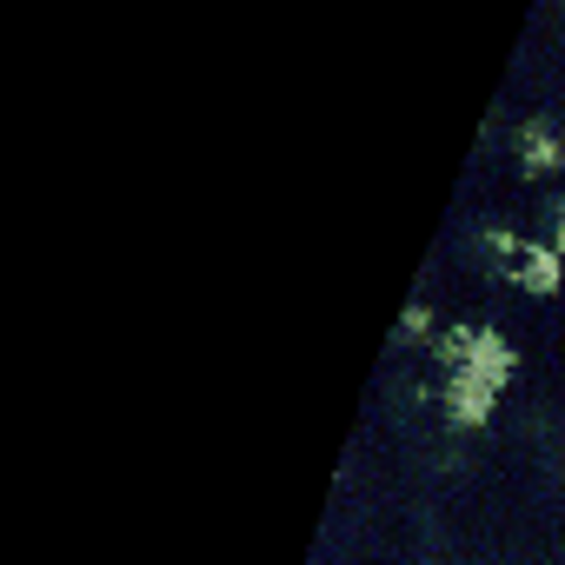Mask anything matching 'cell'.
Returning a JSON list of instances; mask_svg holds the SVG:
<instances>
[{"instance_id": "obj_1", "label": "cell", "mask_w": 565, "mask_h": 565, "mask_svg": "<svg viewBox=\"0 0 565 565\" xmlns=\"http://www.w3.org/2000/svg\"><path fill=\"white\" fill-rule=\"evenodd\" d=\"M492 393H499V386H486L479 373H466V366H459V373H452V386H446V406H452V419H459V426H479V419H486V406H492Z\"/></svg>"}, {"instance_id": "obj_2", "label": "cell", "mask_w": 565, "mask_h": 565, "mask_svg": "<svg viewBox=\"0 0 565 565\" xmlns=\"http://www.w3.org/2000/svg\"><path fill=\"white\" fill-rule=\"evenodd\" d=\"M519 153H525V167H558V134H552V120H525V127H519Z\"/></svg>"}, {"instance_id": "obj_3", "label": "cell", "mask_w": 565, "mask_h": 565, "mask_svg": "<svg viewBox=\"0 0 565 565\" xmlns=\"http://www.w3.org/2000/svg\"><path fill=\"white\" fill-rule=\"evenodd\" d=\"M519 279H525V287H539V294H545L552 279H558V259H552L545 246H532V253H525V266H519Z\"/></svg>"}, {"instance_id": "obj_4", "label": "cell", "mask_w": 565, "mask_h": 565, "mask_svg": "<svg viewBox=\"0 0 565 565\" xmlns=\"http://www.w3.org/2000/svg\"><path fill=\"white\" fill-rule=\"evenodd\" d=\"M558 239H565V200H558Z\"/></svg>"}]
</instances>
